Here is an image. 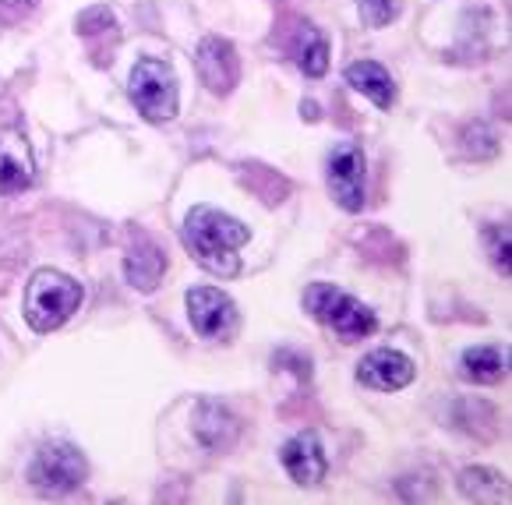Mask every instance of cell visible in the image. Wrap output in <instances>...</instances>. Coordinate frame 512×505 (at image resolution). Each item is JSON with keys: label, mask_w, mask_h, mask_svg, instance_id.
<instances>
[{"label": "cell", "mask_w": 512, "mask_h": 505, "mask_svg": "<svg viewBox=\"0 0 512 505\" xmlns=\"http://www.w3.org/2000/svg\"><path fill=\"white\" fill-rule=\"evenodd\" d=\"M248 241H251V230L244 227L241 219L226 216V212L212 209V205H195L188 212L184 248L212 276H237L241 272V258L234 251L244 248Z\"/></svg>", "instance_id": "obj_1"}, {"label": "cell", "mask_w": 512, "mask_h": 505, "mask_svg": "<svg viewBox=\"0 0 512 505\" xmlns=\"http://www.w3.org/2000/svg\"><path fill=\"white\" fill-rule=\"evenodd\" d=\"M82 304V283L57 269L32 272L29 287H25V322L36 332L61 329Z\"/></svg>", "instance_id": "obj_2"}, {"label": "cell", "mask_w": 512, "mask_h": 505, "mask_svg": "<svg viewBox=\"0 0 512 505\" xmlns=\"http://www.w3.org/2000/svg\"><path fill=\"white\" fill-rule=\"evenodd\" d=\"M304 308H308L311 318L329 325L339 340H347V343H357L375 332V311L357 301V297L332 287V283H311V287L304 290Z\"/></svg>", "instance_id": "obj_3"}, {"label": "cell", "mask_w": 512, "mask_h": 505, "mask_svg": "<svg viewBox=\"0 0 512 505\" xmlns=\"http://www.w3.org/2000/svg\"><path fill=\"white\" fill-rule=\"evenodd\" d=\"M131 103L145 121H174L177 117V75L166 61L142 57L131 71Z\"/></svg>", "instance_id": "obj_4"}, {"label": "cell", "mask_w": 512, "mask_h": 505, "mask_svg": "<svg viewBox=\"0 0 512 505\" xmlns=\"http://www.w3.org/2000/svg\"><path fill=\"white\" fill-rule=\"evenodd\" d=\"M85 474H89V463L68 442H46L29 467L32 488L43 495H68L85 481Z\"/></svg>", "instance_id": "obj_5"}, {"label": "cell", "mask_w": 512, "mask_h": 505, "mask_svg": "<svg viewBox=\"0 0 512 505\" xmlns=\"http://www.w3.org/2000/svg\"><path fill=\"white\" fill-rule=\"evenodd\" d=\"M188 315L202 340H230V336L237 332V304L216 287L191 290Z\"/></svg>", "instance_id": "obj_6"}, {"label": "cell", "mask_w": 512, "mask_h": 505, "mask_svg": "<svg viewBox=\"0 0 512 505\" xmlns=\"http://www.w3.org/2000/svg\"><path fill=\"white\" fill-rule=\"evenodd\" d=\"M364 177H368V163L364 152L354 142H343L332 149L329 156V188L336 202L347 212L364 209Z\"/></svg>", "instance_id": "obj_7"}, {"label": "cell", "mask_w": 512, "mask_h": 505, "mask_svg": "<svg viewBox=\"0 0 512 505\" xmlns=\"http://www.w3.org/2000/svg\"><path fill=\"white\" fill-rule=\"evenodd\" d=\"M357 382L378 392H400L414 382V361L400 350H375L357 364Z\"/></svg>", "instance_id": "obj_8"}, {"label": "cell", "mask_w": 512, "mask_h": 505, "mask_svg": "<svg viewBox=\"0 0 512 505\" xmlns=\"http://www.w3.org/2000/svg\"><path fill=\"white\" fill-rule=\"evenodd\" d=\"M195 64H198V75H202V82L209 85L216 96H223V92L234 89L237 75H241V64H237L234 46L226 43V39H219V36L202 39Z\"/></svg>", "instance_id": "obj_9"}, {"label": "cell", "mask_w": 512, "mask_h": 505, "mask_svg": "<svg viewBox=\"0 0 512 505\" xmlns=\"http://www.w3.org/2000/svg\"><path fill=\"white\" fill-rule=\"evenodd\" d=\"M279 460H283L287 474L294 477V484H301V488L318 484L325 477V470H329L322 442H318V435H311V431H301V435L290 438V442L279 449Z\"/></svg>", "instance_id": "obj_10"}, {"label": "cell", "mask_w": 512, "mask_h": 505, "mask_svg": "<svg viewBox=\"0 0 512 505\" xmlns=\"http://www.w3.org/2000/svg\"><path fill=\"white\" fill-rule=\"evenodd\" d=\"M32 152L18 131L0 135V195H18L32 184Z\"/></svg>", "instance_id": "obj_11"}, {"label": "cell", "mask_w": 512, "mask_h": 505, "mask_svg": "<svg viewBox=\"0 0 512 505\" xmlns=\"http://www.w3.org/2000/svg\"><path fill=\"white\" fill-rule=\"evenodd\" d=\"M124 272H128V283L135 290H156V283L166 272V255L149 241V237H138V244L128 251Z\"/></svg>", "instance_id": "obj_12"}, {"label": "cell", "mask_w": 512, "mask_h": 505, "mask_svg": "<svg viewBox=\"0 0 512 505\" xmlns=\"http://www.w3.org/2000/svg\"><path fill=\"white\" fill-rule=\"evenodd\" d=\"M195 435L205 449H230L237 438V421L230 417V410L219 407V403H205L195 417Z\"/></svg>", "instance_id": "obj_13"}, {"label": "cell", "mask_w": 512, "mask_h": 505, "mask_svg": "<svg viewBox=\"0 0 512 505\" xmlns=\"http://www.w3.org/2000/svg\"><path fill=\"white\" fill-rule=\"evenodd\" d=\"M347 82L354 85L357 92H364V96H368L375 106H382V110H389V106L396 103V89H392V78H389V71H385L382 64H375V61L350 64Z\"/></svg>", "instance_id": "obj_14"}, {"label": "cell", "mask_w": 512, "mask_h": 505, "mask_svg": "<svg viewBox=\"0 0 512 505\" xmlns=\"http://www.w3.org/2000/svg\"><path fill=\"white\" fill-rule=\"evenodd\" d=\"M460 488L470 502H509V484H505V477L498 470H463Z\"/></svg>", "instance_id": "obj_15"}, {"label": "cell", "mask_w": 512, "mask_h": 505, "mask_svg": "<svg viewBox=\"0 0 512 505\" xmlns=\"http://www.w3.org/2000/svg\"><path fill=\"white\" fill-rule=\"evenodd\" d=\"M294 53H297V68L308 78H322L325 71H329V43H325L322 32L311 29V25L297 36Z\"/></svg>", "instance_id": "obj_16"}, {"label": "cell", "mask_w": 512, "mask_h": 505, "mask_svg": "<svg viewBox=\"0 0 512 505\" xmlns=\"http://www.w3.org/2000/svg\"><path fill=\"white\" fill-rule=\"evenodd\" d=\"M463 375L470 382H498L505 375V357L498 347H470L463 354Z\"/></svg>", "instance_id": "obj_17"}, {"label": "cell", "mask_w": 512, "mask_h": 505, "mask_svg": "<svg viewBox=\"0 0 512 505\" xmlns=\"http://www.w3.org/2000/svg\"><path fill=\"white\" fill-rule=\"evenodd\" d=\"M396 15H400L396 0H361V18L368 29H385Z\"/></svg>", "instance_id": "obj_18"}, {"label": "cell", "mask_w": 512, "mask_h": 505, "mask_svg": "<svg viewBox=\"0 0 512 505\" xmlns=\"http://www.w3.org/2000/svg\"><path fill=\"white\" fill-rule=\"evenodd\" d=\"M491 258H495V265L502 272H509V230H491Z\"/></svg>", "instance_id": "obj_19"}, {"label": "cell", "mask_w": 512, "mask_h": 505, "mask_svg": "<svg viewBox=\"0 0 512 505\" xmlns=\"http://www.w3.org/2000/svg\"><path fill=\"white\" fill-rule=\"evenodd\" d=\"M4 8H36L39 0H0Z\"/></svg>", "instance_id": "obj_20"}, {"label": "cell", "mask_w": 512, "mask_h": 505, "mask_svg": "<svg viewBox=\"0 0 512 505\" xmlns=\"http://www.w3.org/2000/svg\"><path fill=\"white\" fill-rule=\"evenodd\" d=\"M304 117H311V121H315V117H318V106L315 103H304Z\"/></svg>", "instance_id": "obj_21"}]
</instances>
